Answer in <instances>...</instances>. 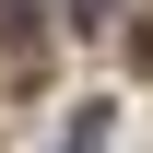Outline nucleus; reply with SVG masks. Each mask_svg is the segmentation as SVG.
<instances>
[{
	"instance_id": "obj_1",
	"label": "nucleus",
	"mask_w": 153,
	"mask_h": 153,
	"mask_svg": "<svg viewBox=\"0 0 153 153\" xmlns=\"http://www.w3.org/2000/svg\"><path fill=\"white\" fill-rule=\"evenodd\" d=\"M130 59H141V71H153V0H141V24H130Z\"/></svg>"
},
{
	"instance_id": "obj_2",
	"label": "nucleus",
	"mask_w": 153,
	"mask_h": 153,
	"mask_svg": "<svg viewBox=\"0 0 153 153\" xmlns=\"http://www.w3.org/2000/svg\"><path fill=\"white\" fill-rule=\"evenodd\" d=\"M106 12H118V0H71V24H82V36H94V24H106Z\"/></svg>"
}]
</instances>
